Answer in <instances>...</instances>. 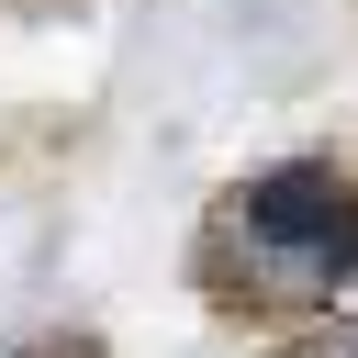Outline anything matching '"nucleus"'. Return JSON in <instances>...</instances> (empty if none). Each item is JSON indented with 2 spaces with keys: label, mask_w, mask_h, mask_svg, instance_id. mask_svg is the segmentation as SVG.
<instances>
[{
  "label": "nucleus",
  "mask_w": 358,
  "mask_h": 358,
  "mask_svg": "<svg viewBox=\"0 0 358 358\" xmlns=\"http://www.w3.org/2000/svg\"><path fill=\"white\" fill-rule=\"evenodd\" d=\"M246 235H257L280 268H302L313 291H324V280H358V190H347L336 168H268V179L246 190Z\"/></svg>",
  "instance_id": "nucleus-1"
}]
</instances>
